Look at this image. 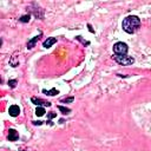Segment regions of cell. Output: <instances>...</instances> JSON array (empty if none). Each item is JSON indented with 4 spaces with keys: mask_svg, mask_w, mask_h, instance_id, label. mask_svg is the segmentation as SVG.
<instances>
[{
    "mask_svg": "<svg viewBox=\"0 0 151 151\" xmlns=\"http://www.w3.org/2000/svg\"><path fill=\"white\" fill-rule=\"evenodd\" d=\"M8 113H9V116H12V117H17V116L20 113L19 106H18V105H12V106H9Z\"/></svg>",
    "mask_w": 151,
    "mask_h": 151,
    "instance_id": "cell-4",
    "label": "cell"
},
{
    "mask_svg": "<svg viewBox=\"0 0 151 151\" xmlns=\"http://www.w3.org/2000/svg\"><path fill=\"white\" fill-rule=\"evenodd\" d=\"M113 59L118 63V64H120V65H131V64H133L134 63V59L132 58V57H129V55H118V54H114L113 55Z\"/></svg>",
    "mask_w": 151,
    "mask_h": 151,
    "instance_id": "cell-3",
    "label": "cell"
},
{
    "mask_svg": "<svg viewBox=\"0 0 151 151\" xmlns=\"http://www.w3.org/2000/svg\"><path fill=\"white\" fill-rule=\"evenodd\" d=\"M33 124H34V125H41L42 122H39V120H38V122H33Z\"/></svg>",
    "mask_w": 151,
    "mask_h": 151,
    "instance_id": "cell-17",
    "label": "cell"
},
{
    "mask_svg": "<svg viewBox=\"0 0 151 151\" xmlns=\"http://www.w3.org/2000/svg\"><path fill=\"white\" fill-rule=\"evenodd\" d=\"M9 64H11L13 67H17V66L19 65V60L17 59V53H14V54L12 55V58H11V60H9Z\"/></svg>",
    "mask_w": 151,
    "mask_h": 151,
    "instance_id": "cell-9",
    "label": "cell"
},
{
    "mask_svg": "<svg viewBox=\"0 0 151 151\" xmlns=\"http://www.w3.org/2000/svg\"><path fill=\"white\" fill-rule=\"evenodd\" d=\"M29 18H31V17H29V14H26V15H22L19 20H20L21 22H28V21H29Z\"/></svg>",
    "mask_w": 151,
    "mask_h": 151,
    "instance_id": "cell-13",
    "label": "cell"
},
{
    "mask_svg": "<svg viewBox=\"0 0 151 151\" xmlns=\"http://www.w3.org/2000/svg\"><path fill=\"white\" fill-rule=\"evenodd\" d=\"M139 25H140V20H139L138 17H136V15H129V17H126L123 20L122 27H123V29L126 33L132 34V33H134L137 31V28L139 27Z\"/></svg>",
    "mask_w": 151,
    "mask_h": 151,
    "instance_id": "cell-1",
    "label": "cell"
},
{
    "mask_svg": "<svg viewBox=\"0 0 151 151\" xmlns=\"http://www.w3.org/2000/svg\"><path fill=\"white\" fill-rule=\"evenodd\" d=\"M58 109H59V111H60L63 114H66V113L71 112V109H68V107H65V106H61V105H59V106H58Z\"/></svg>",
    "mask_w": 151,
    "mask_h": 151,
    "instance_id": "cell-12",
    "label": "cell"
},
{
    "mask_svg": "<svg viewBox=\"0 0 151 151\" xmlns=\"http://www.w3.org/2000/svg\"><path fill=\"white\" fill-rule=\"evenodd\" d=\"M8 85H9V87H12V88H14V87L17 86V80H15V79H12V80H8Z\"/></svg>",
    "mask_w": 151,
    "mask_h": 151,
    "instance_id": "cell-14",
    "label": "cell"
},
{
    "mask_svg": "<svg viewBox=\"0 0 151 151\" xmlns=\"http://www.w3.org/2000/svg\"><path fill=\"white\" fill-rule=\"evenodd\" d=\"M127 45L123 41H119V42H116L113 45V52L114 54H118V55H125L127 53Z\"/></svg>",
    "mask_w": 151,
    "mask_h": 151,
    "instance_id": "cell-2",
    "label": "cell"
},
{
    "mask_svg": "<svg viewBox=\"0 0 151 151\" xmlns=\"http://www.w3.org/2000/svg\"><path fill=\"white\" fill-rule=\"evenodd\" d=\"M41 38V34H39V35H37V37H34L32 40H29L28 42H27V48L28 50H31V48H33L34 47V45L38 42V40Z\"/></svg>",
    "mask_w": 151,
    "mask_h": 151,
    "instance_id": "cell-8",
    "label": "cell"
},
{
    "mask_svg": "<svg viewBox=\"0 0 151 151\" xmlns=\"http://www.w3.org/2000/svg\"><path fill=\"white\" fill-rule=\"evenodd\" d=\"M57 42V39L55 38H47L44 42H42V46L45 47V48H50L52 45H54Z\"/></svg>",
    "mask_w": 151,
    "mask_h": 151,
    "instance_id": "cell-7",
    "label": "cell"
},
{
    "mask_svg": "<svg viewBox=\"0 0 151 151\" xmlns=\"http://www.w3.org/2000/svg\"><path fill=\"white\" fill-rule=\"evenodd\" d=\"M47 117H48V120H51L52 118L57 117V113H54V112H48V113H47Z\"/></svg>",
    "mask_w": 151,
    "mask_h": 151,
    "instance_id": "cell-16",
    "label": "cell"
},
{
    "mask_svg": "<svg viewBox=\"0 0 151 151\" xmlns=\"http://www.w3.org/2000/svg\"><path fill=\"white\" fill-rule=\"evenodd\" d=\"M19 138V133L14 130V129H9V131H8V139L11 140V142H14V140H17Z\"/></svg>",
    "mask_w": 151,
    "mask_h": 151,
    "instance_id": "cell-6",
    "label": "cell"
},
{
    "mask_svg": "<svg viewBox=\"0 0 151 151\" xmlns=\"http://www.w3.org/2000/svg\"><path fill=\"white\" fill-rule=\"evenodd\" d=\"M31 100H32V103H33V104H35V105L51 106V103H50V101H45V100H42V99H40V98H35V97H33Z\"/></svg>",
    "mask_w": 151,
    "mask_h": 151,
    "instance_id": "cell-5",
    "label": "cell"
},
{
    "mask_svg": "<svg viewBox=\"0 0 151 151\" xmlns=\"http://www.w3.org/2000/svg\"><path fill=\"white\" fill-rule=\"evenodd\" d=\"M74 100V98L73 97H70V98H65V99H61V101L63 103H72Z\"/></svg>",
    "mask_w": 151,
    "mask_h": 151,
    "instance_id": "cell-15",
    "label": "cell"
},
{
    "mask_svg": "<svg viewBox=\"0 0 151 151\" xmlns=\"http://www.w3.org/2000/svg\"><path fill=\"white\" fill-rule=\"evenodd\" d=\"M42 92H44L45 94H47V96H55V94L59 93L57 88H51V90H48V91H47V90H44Z\"/></svg>",
    "mask_w": 151,
    "mask_h": 151,
    "instance_id": "cell-10",
    "label": "cell"
},
{
    "mask_svg": "<svg viewBox=\"0 0 151 151\" xmlns=\"http://www.w3.org/2000/svg\"><path fill=\"white\" fill-rule=\"evenodd\" d=\"M35 114H37V116H39V117L44 116V114H45V109H44V107H41V106H38V107H37V110H35Z\"/></svg>",
    "mask_w": 151,
    "mask_h": 151,
    "instance_id": "cell-11",
    "label": "cell"
}]
</instances>
